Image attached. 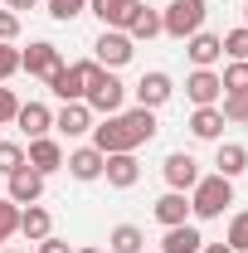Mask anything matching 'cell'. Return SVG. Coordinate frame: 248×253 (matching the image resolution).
<instances>
[{"label": "cell", "mask_w": 248, "mask_h": 253, "mask_svg": "<svg viewBox=\"0 0 248 253\" xmlns=\"http://www.w3.org/2000/svg\"><path fill=\"white\" fill-rule=\"evenodd\" d=\"M156 131H161V122L151 107H131V112H112V117L93 122L88 136L102 156H112V151H141L146 141H156Z\"/></svg>", "instance_id": "cell-1"}, {"label": "cell", "mask_w": 248, "mask_h": 253, "mask_svg": "<svg viewBox=\"0 0 248 253\" xmlns=\"http://www.w3.org/2000/svg\"><path fill=\"white\" fill-rule=\"evenodd\" d=\"M229 205H234V180H224L214 170L195 180V190H190V219H219Z\"/></svg>", "instance_id": "cell-2"}, {"label": "cell", "mask_w": 248, "mask_h": 253, "mask_svg": "<svg viewBox=\"0 0 248 253\" xmlns=\"http://www.w3.org/2000/svg\"><path fill=\"white\" fill-rule=\"evenodd\" d=\"M205 15H209V0H170L161 10V34H170V39L185 44L190 34L205 30Z\"/></svg>", "instance_id": "cell-3"}, {"label": "cell", "mask_w": 248, "mask_h": 253, "mask_svg": "<svg viewBox=\"0 0 248 253\" xmlns=\"http://www.w3.org/2000/svg\"><path fill=\"white\" fill-rule=\"evenodd\" d=\"M83 102H88L93 112H102V117H112V112H122V102H126V83L112 73V68L97 63L93 73H88V93H83Z\"/></svg>", "instance_id": "cell-4"}, {"label": "cell", "mask_w": 248, "mask_h": 253, "mask_svg": "<svg viewBox=\"0 0 248 253\" xmlns=\"http://www.w3.org/2000/svg\"><path fill=\"white\" fill-rule=\"evenodd\" d=\"M97 63L93 59H78V63H63L59 73H49L44 83H49V93L59 97V102H83V93H88V73H93Z\"/></svg>", "instance_id": "cell-5"}, {"label": "cell", "mask_w": 248, "mask_h": 253, "mask_svg": "<svg viewBox=\"0 0 248 253\" xmlns=\"http://www.w3.org/2000/svg\"><path fill=\"white\" fill-rule=\"evenodd\" d=\"M131 54H136V44H131V34L126 30H102L93 39V63H102V68H126L131 63Z\"/></svg>", "instance_id": "cell-6"}, {"label": "cell", "mask_w": 248, "mask_h": 253, "mask_svg": "<svg viewBox=\"0 0 248 253\" xmlns=\"http://www.w3.org/2000/svg\"><path fill=\"white\" fill-rule=\"evenodd\" d=\"M131 93H136V107H151V112H156V107H165V102L175 97V78H170L165 68H151V73L136 78Z\"/></svg>", "instance_id": "cell-7"}, {"label": "cell", "mask_w": 248, "mask_h": 253, "mask_svg": "<svg viewBox=\"0 0 248 253\" xmlns=\"http://www.w3.org/2000/svg\"><path fill=\"white\" fill-rule=\"evenodd\" d=\"M59 68H63V54H59V44H49V39H34L30 49H20V73H30V78H49Z\"/></svg>", "instance_id": "cell-8"}, {"label": "cell", "mask_w": 248, "mask_h": 253, "mask_svg": "<svg viewBox=\"0 0 248 253\" xmlns=\"http://www.w3.org/2000/svg\"><path fill=\"white\" fill-rule=\"evenodd\" d=\"M161 175H165V190H185V195H190L205 170H200V161L190 156V151H170V156L161 161Z\"/></svg>", "instance_id": "cell-9"}, {"label": "cell", "mask_w": 248, "mask_h": 253, "mask_svg": "<svg viewBox=\"0 0 248 253\" xmlns=\"http://www.w3.org/2000/svg\"><path fill=\"white\" fill-rule=\"evenodd\" d=\"M44 180H49V175H39V170H30V166H20L15 175H5V200H15L20 210H25V205H39V200H44Z\"/></svg>", "instance_id": "cell-10"}, {"label": "cell", "mask_w": 248, "mask_h": 253, "mask_svg": "<svg viewBox=\"0 0 248 253\" xmlns=\"http://www.w3.org/2000/svg\"><path fill=\"white\" fill-rule=\"evenodd\" d=\"M102 166H107V156L97 151L93 141H88V146H73V151L63 156V170H68L73 180H83V185H93V180H102Z\"/></svg>", "instance_id": "cell-11"}, {"label": "cell", "mask_w": 248, "mask_h": 253, "mask_svg": "<svg viewBox=\"0 0 248 253\" xmlns=\"http://www.w3.org/2000/svg\"><path fill=\"white\" fill-rule=\"evenodd\" d=\"M185 97L195 107H219V97H224V83H219L214 68H190L185 78Z\"/></svg>", "instance_id": "cell-12"}, {"label": "cell", "mask_w": 248, "mask_h": 253, "mask_svg": "<svg viewBox=\"0 0 248 253\" xmlns=\"http://www.w3.org/2000/svg\"><path fill=\"white\" fill-rule=\"evenodd\" d=\"M63 156H68V151H63L54 136H34L30 146H25V166H30V170H39V175L63 170Z\"/></svg>", "instance_id": "cell-13"}, {"label": "cell", "mask_w": 248, "mask_h": 253, "mask_svg": "<svg viewBox=\"0 0 248 253\" xmlns=\"http://www.w3.org/2000/svg\"><path fill=\"white\" fill-rule=\"evenodd\" d=\"M54 131L68 136V141L88 136V131H93V107H88V102H63L59 112H54Z\"/></svg>", "instance_id": "cell-14"}, {"label": "cell", "mask_w": 248, "mask_h": 253, "mask_svg": "<svg viewBox=\"0 0 248 253\" xmlns=\"http://www.w3.org/2000/svg\"><path fill=\"white\" fill-rule=\"evenodd\" d=\"M102 180H107L112 190H131L136 180H141V161H136V151H112L107 166H102Z\"/></svg>", "instance_id": "cell-15"}, {"label": "cell", "mask_w": 248, "mask_h": 253, "mask_svg": "<svg viewBox=\"0 0 248 253\" xmlns=\"http://www.w3.org/2000/svg\"><path fill=\"white\" fill-rule=\"evenodd\" d=\"M151 214H156V224H161V229L185 224V219H190V195H185V190H165V195L151 205Z\"/></svg>", "instance_id": "cell-16"}, {"label": "cell", "mask_w": 248, "mask_h": 253, "mask_svg": "<svg viewBox=\"0 0 248 253\" xmlns=\"http://www.w3.org/2000/svg\"><path fill=\"white\" fill-rule=\"evenodd\" d=\"M15 126H20V136H49L54 131V112L44 107V102H20V112H15Z\"/></svg>", "instance_id": "cell-17"}, {"label": "cell", "mask_w": 248, "mask_h": 253, "mask_svg": "<svg viewBox=\"0 0 248 253\" xmlns=\"http://www.w3.org/2000/svg\"><path fill=\"white\" fill-rule=\"evenodd\" d=\"M205 249V234H200V224H175V229H165L161 234V249L156 253H200Z\"/></svg>", "instance_id": "cell-18"}, {"label": "cell", "mask_w": 248, "mask_h": 253, "mask_svg": "<svg viewBox=\"0 0 248 253\" xmlns=\"http://www.w3.org/2000/svg\"><path fill=\"white\" fill-rule=\"evenodd\" d=\"M185 59L195 63V68H214V63L224 59V44H219V34H209V30L190 34V39H185Z\"/></svg>", "instance_id": "cell-19"}, {"label": "cell", "mask_w": 248, "mask_h": 253, "mask_svg": "<svg viewBox=\"0 0 248 253\" xmlns=\"http://www.w3.org/2000/svg\"><path fill=\"white\" fill-rule=\"evenodd\" d=\"M244 170H248V146H239V141H214V175L239 180Z\"/></svg>", "instance_id": "cell-20"}, {"label": "cell", "mask_w": 248, "mask_h": 253, "mask_svg": "<svg viewBox=\"0 0 248 253\" xmlns=\"http://www.w3.org/2000/svg\"><path fill=\"white\" fill-rule=\"evenodd\" d=\"M131 10H136V0H88V15H97L102 30H126Z\"/></svg>", "instance_id": "cell-21"}, {"label": "cell", "mask_w": 248, "mask_h": 253, "mask_svg": "<svg viewBox=\"0 0 248 253\" xmlns=\"http://www.w3.org/2000/svg\"><path fill=\"white\" fill-rule=\"evenodd\" d=\"M126 34H131V44H151L156 34H161V10L146 5V0H136V10H131V20H126Z\"/></svg>", "instance_id": "cell-22"}, {"label": "cell", "mask_w": 248, "mask_h": 253, "mask_svg": "<svg viewBox=\"0 0 248 253\" xmlns=\"http://www.w3.org/2000/svg\"><path fill=\"white\" fill-rule=\"evenodd\" d=\"M224 112H219V107H195V112H190V136H195V141H224Z\"/></svg>", "instance_id": "cell-23"}, {"label": "cell", "mask_w": 248, "mask_h": 253, "mask_svg": "<svg viewBox=\"0 0 248 253\" xmlns=\"http://www.w3.org/2000/svg\"><path fill=\"white\" fill-rule=\"evenodd\" d=\"M20 234H25L30 244H44V239L54 234V214H49L44 205H25V210H20Z\"/></svg>", "instance_id": "cell-24"}, {"label": "cell", "mask_w": 248, "mask_h": 253, "mask_svg": "<svg viewBox=\"0 0 248 253\" xmlns=\"http://www.w3.org/2000/svg\"><path fill=\"white\" fill-rule=\"evenodd\" d=\"M107 249L112 253H141L146 249V234H141L136 224H117V229L107 234Z\"/></svg>", "instance_id": "cell-25"}, {"label": "cell", "mask_w": 248, "mask_h": 253, "mask_svg": "<svg viewBox=\"0 0 248 253\" xmlns=\"http://www.w3.org/2000/svg\"><path fill=\"white\" fill-rule=\"evenodd\" d=\"M219 112H224L229 126H244L248 122V93H224L219 97Z\"/></svg>", "instance_id": "cell-26"}, {"label": "cell", "mask_w": 248, "mask_h": 253, "mask_svg": "<svg viewBox=\"0 0 248 253\" xmlns=\"http://www.w3.org/2000/svg\"><path fill=\"white\" fill-rule=\"evenodd\" d=\"M219 83H224V93H248V59H229Z\"/></svg>", "instance_id": "cell-27"}, {"label": "cell", "mask_w": 248, "mask_h": 253, "mask_svg": "<svg viewBox=\"0 0 248 253\" xmlns=\"http://www.w3.org/2000/svg\"><path fill=\"white\" fill-rule=\"evenodd\" d=\"M224 244L234 253H248V210H239L234 219H229V229H224Z\"/></svg>", "instance_id": "cell-28"}, {"label": "cell", "mask_w": 248, "mask_h": 253, "mask_svg": "<svg viewBox=\"0 0 248 253\" xmlns=\"http://www.w3.org/2000/svg\"><path fill=\"white\" fill-rule=\"evenodd\" d=\"M219 44H224V59H248V25L219 34Z\"/></svg>", "instance_id": "cell-29"}, {"label": "cell", "mask_w": 248, "mask_h": 253, "mask_svg": "<svg viewBox=\"0 0 248 253\" xmlns=\"http://www.w3.org/2000/svg\"><path fill=\"white\" fill-rule=\"evenodd\" d=\"M49 15L59 25H73L78 15H88V0H49Z\"/></svg>", "instance_id": "cell-30"}, {"label": "cell", "mask_w": 248, "mask_h": 253, "mask_svg": "<svg viewBox=\"0 0 248 253\" xmlns=\"http://www.w3.org/2000/svg\"><path fill=\"white\" fill-rule=\"evenodd\" d=\"M25 166V146L20 141H0V175H15Z\"/></svg>", "instance_id": "cell-31"}, {"label": "cell", "mask_w": 248, "mask_h": 253, "mask_svg": "<svg viewBox=\"0 0 248 253\" xmlns=\"http://www.w3.org/2000/svg\"><path fill=\"white\" fill-rule=\"evenodd\" d=\"M20 234V205L15 200H0V239Z\"/></svg>", "instance_id": "cell-32"}, {"label": "cell", "mask_w": 248, "mask_h": 253, "mask_svg": "<svg viewBox=\"0 0 248 253\" xmlns=\"http://www.w3.org/2000/svg\"><path fill=\"white\" fill-rule=\"evenodd\" d=\"M15 112H20V97H15V88L0 83V126H15Z\"/></svg>", "instance_id": "cell-33"}, {"label": "cell", "mask_w": 248, "mask_h": 253, "mask_svg": "<svg viewBox=\"0 0 248 253\" xmlns=\"http://www.w3.org/2000/svg\"><path fill=\"white\" fill-rule=\"evenodd\" d=\"M15 73H20V49L15 44H0V83L15 78Z\"/></svg>", "instance_id": "cell-34"}, {"label": "cell", "mask_w": 248, "mask_h": 253, "mask_svg": "<svg viewBox=\"0 0 248 253\" xmlns=\"http://www.w3.org/2000/svg\"><path fill=\"white\" fill-rule=\"evenodd\" d=\"M15 39H20V15L0 10V44H15Z\"/></svg>", "instance_id": "cell-35"}, {"label": "cell", "mask_w": 248, "mask_h": 253, "mask_svg": "<svg viewBox=\"0 0 248 253\" xmlns=\"http://www.w3.org/2000/svg\"><path fill=\"white\" fill-rule=\"evenodd\" d=\"M39 253H73V244H63V239H54V234H49V239L39 244Z\"/></svg>", "instance_id": "cell-36"}, {"label": "cell", "mask_w": 248, "mask_h": 253, "mask_svg": "<svg viewBox=\"0 0 248 253\" xmlns=\"http://www.w3.org/2000/svg\"><path fill=\"white\" fill-rule=\"evenodd\" d=\"M34 5H39V0H5V10H15V15H20V10H34Z\"/></svg>", "instance_id": "cell-37"}, {"label": "cell", "mask_w": 248, "mask_h": 253, "mask_svg": "<svg viewBox=\"0 0 248 253\" xmlns=\"http://www.w3.org/2000/svg\"><path fill=\"white\" fill-rule=\"evenodd\" d=\"M200 253H234V249H229V244H205Z\"/></svg>", "instance_id": "cell-38"}, {"label": "cell", "mask_w": 248, "mask_h": 253, "mask_svg": "<svg viewBox=\"0 0 248 253\" xmlns=\"http://www.w3.org/2000/svg\"><path fill=\"white\" fill-rule=\"evenodd\" d=\"M73 253H102V249H73Z\"/></svg>", "instance_id": "cell-39"}, {"label": "cell", "mask_w": 248, "mask_h": 253, "mask_svg": "<svg viewBox=\"0 0 248 253\" xmlns=\"http://www.w3.org/2000/svg\"><path fill=\"white\" fill-rule=\"evenodd\" d=\"M244 25H248V0H244Z\"/></svg>", "instance_id": "cell-40"}, {"label": "cell", "mask_w": 248, "mask_h": 253, "mask_svg": "<svg viewBox=\"0 0 248 253\" xmlns=\"http://www.w3.org/2000/svg\"><path fill=\"white\" fill-rule=\"evenodd\" d=\"M5 253H25V249H5Z\"/></svg>", "instance_id": "cell-41"}, {"label": "cell", "mask_w": 248, "mask_h": 253, "mask_svg": "<svg viewBox=\"0 0 248 253\" xmlns=\"http://www.w3.org/2000/svg\"><path fill=\"white\" fill-rule=\"evenodd\" d=\"M0 253H5V239H0Z\"/></svg>", "instance_id": "cell-42"}, {"label": "cell", "mask_w": 248, "mask_h": 253, "mask_svg": "<svg viewBox=\"0 0 248 253\" xmlns=\"http://www.w3.org/2000/svg\"><path fill=\"white\" fill-rule=\"evenodd\" d=\"M141 253H156V249H141Z\"/></svg>", "instance_id": "cell-43"}]
</instances>
